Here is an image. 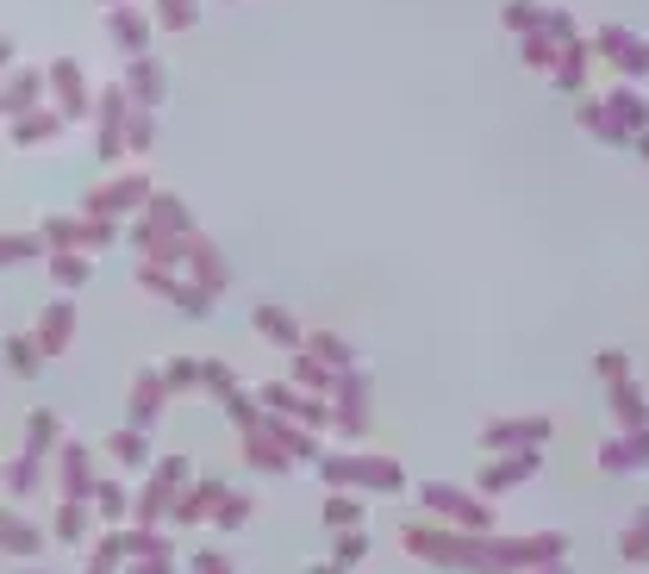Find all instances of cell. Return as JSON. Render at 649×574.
I'll return each mask as SVG.
<instances>
[{
    "label": "cell",
    "instance_id": "1",
    "mask_svg": "<svg viewBox=\"0 0 649 574\" xmlns=\"http://www.w3.org/2000/svg\"><path fill=\"white\" fill-rule=\"evenodd\" d=\"M419 499L431 506V512H444V519L469 524V531H487V506H474V499L462 494V487H444V481H437V487H424Z\"/></svg>",
    "mask_w": 649,
    "mask_h": 574
},
{
    "label": "cell",
    "instance_id": "2",
    "mask_svg": "<svg viewBox=\"0 0 649 574\" xmlns=\"http://www.w3.org/2000/svg\"><path fill=\"white\" fill-rule=\"evenodd\" d=\"M599 469H649V431H644V424L599 449Z\"/></svg>",
    "mask_w": 649,
    "mask_h": 574
},
{
    "label": "cell",
    "instance_id": "3",
    "mask_svg": "<svg viewBox=\"0 0 649 574\" xmlns=\"http://www.w3.org/2000/svg\"><path fill=\"white\" fill-rule=\"evenodd\" d=\"M524 474H537V449H524V456H506L494 469L481 474V494H506V487H519Z\"/></svg>",
    "mask_w": 649,
    "mask_h": 574
},
{
    "label": "cell",
    "instance_id": "4",
    "mask_svg": "<svg viewBox=\"0 0 649 574\" xmlns=\"http://www.w3.org/2000/svg\"><path fill=\"white\" fill-rule=\"evenodd\" d=\"M544 437H549L544 419H512V424H487V437H481V444L506 449V444H544Z\"/></svg>",
    "mask_w": 649,
    "mask_h": 574
},
{
    "label": "cell",
    "instance_id": "5",
    "mask_svg": "<svg viewBox=\"0 0 649 574\" xmlns=\"http://www.w3.org/2000/svg\"><path fill=\"white\" fill-rule=\"evenodd\" d=\"M263 399H269V412H294V419H306V424H324V419H331L319 399H300L294 387H269Z\"/></svg>",
    "mask_w": 649,
    "mask_h": 574
},
{
    "label": "cell",
    "instance_id": "6",
    "mask_svg": "<svg viewBox=\"0 0 649 574\" xmlns=\"http://www.w3.org/2000/svg\"><path fill=\"white\" fill-rule=\"evenodd\" d=\"M356 481H362V487H381V494H399V481H406V474H399V462L369 456V462H356Z\"/></svg>",
    "mask_w": 649,
    "mask_h": 574
},
{
    "label": "cell",
    "instance_id": "7",
    "mask_svg": "<svg viewBox=\"0 0 649 574\" xmlns=\"http://www.w3.org/2000/svg\"><path fill=\"white\" fill-rule=\"evenodd\" d=\"M612 412H619V424L637 431V424H644V394H637L631 381H612Z\"/></svg>",
    "mask_w": 649,
    "mask_h": 574
},
{
    "label": "cell",
    "instance_id": "8",
    "mask_svg": "<svg viewBox=\"0 0 649 574\" xmlns=\"http://www.w3.org/2000/svg\"><path fill=\"white\" fill-rule=\"evenodd\" d=\"M619 549H624V562H649V512L631 519V531L619 537Z\"/></svg>",
    "mask_w": 649,
    "mask_h": 574
},
{
    "label": "cell",
    "instance_id": "9",
    "mask_svg": "<svg viewBox=\"0 0 649 574\" xmlns=\"http://www.w3.org/2000/svg\"><path fill=\"white\" fill-rule=\"evenodd\" d=\"M606 50H612V56H624L631 69H649V50L637 44V38H624V31H606Z\"/></svg>",
    "mask_w": 649,
    "mask_h": 574
},
{
    "label": "cell",
    "instance_id": "10",
    "mask_svg": "<svg viewBox=\"0 0 649 574\" xmlns=\"http://www.w3.org/2000/svg\"><path fill=\"white\" fill-rule=\"evenodd\" d=\"M356 519H362V506H356V499H344V494H338V499H324V524H338V531H349Z\"/></svg>",
    "mask_w": 649,
    "mask_h": 574
},
{
    "label": "cell",
    "instance_id": "11",
    "mask_svg": "<svg viewBox=\"0 0 649 574\" xmlns=\"http://www.w3.org/2000/svg\"><path fill=\"white\" fill-rule=\"evenodd\" d=\"M256 324H263L269 337H281V344H300V331H294V319H288V312H269V306H263V312H256Z\"/></svg>",
    "mask_w": 649,
    "mask_h": 574
},
{
    "label": "cell",
    "instance_id": "12",
    "mask_svg": "<svg viewBox=\"0 0 649 574\" xmlns=\"http://www.w3.org/2000/svg\"><path fill=\"white\" fill-rule=\"evenodd\" d=\"M313 349H319L331 369H344V362H349V344H344V337H313Z\"/></svg>",
    "mask_w": 649,
    "mask_h": 574
},
{
    "label": "cell",
    "instance_id": "13",
    "mask_svg": "<svg viewBox=\"0 0 649 574\" xmlns=\"http://www.w3.org/2000/svg\"><path fill=\"white\" fill-rule=\"evenodd\" d=\"M213 519H219V524H244L250 519V499L244 494H225V506L213 512Z\"/></svg>",
    "mask_w": 649,
    "mask_h": 574
},
{
    "label": "cell",
    "instance_id": "14",
    "mask_svg": "<svg viewBox=\"0 0 649 574\" xmlns=\"http://www.w3.org/2000/svg\"><path fill=\"white\" fill-rule=\"evenodd\" d=\"M113 456H119V462H144V437H131V431L113 437Z\"/></svg>",
    "mask_w": 649,
    "mask_h": 574
},
{
    "label": "cell",
    "instance_id": "15",
    "mask_svg": "<svg viewBox=\"0 0 649 574\" xmlns=\"http://www.w3.org/2000/svg\"><path fill=\"white\" fill-rule=\"evenodd\" d=\"M362 556H369V544H362V537H344V544H338V562H344V569H356Z\"/></svg>",
    "mask_w": 649,
    "mask_h": 574
},
{
    "label": "cell",
    "instance_id": "16",
    "mask_svg": "<svg viewBox=\"0 0 649 574\" xmlns=\"http://www.w3.org/2000/svg\"><path fill=\"white\" fill-rule=\"evenodd\" d=\"M150 412H156V381L144 374V381H138V419H150Z\"/></svg>",
    "mask_w": 649,
    "mask_h": 574
},
{
    "label": "cell",
    "instance_id": "17",
    "mask_svg": "<svg viewBox=\"0 0 649 574\" xmlns=\"http://www.w3.org/2000/svg\"><path fill=\"white\" fill-rule=\"evenodd\" d=\"M194 574H231V562H225V556H213V549H206V556H200V562H194Z\"/></svg>",
    "mask_w": 649,
    "mask_h": 574
},
{
    "label": "cell",
    "instance_id": "18",
    "mask_svg": "<svg viewBox=\"0 0 649 574\" xmlns=\"http://www.w3.org/2000/svg\"><path fill=\"white\" fill-rule=\"evenodd\" d=\"M599 374H606V381H624V356H599Z\"/></svg>",
    "mask_w": 649,
    "mask_h": 574
},
{
    "label": "cell",
    "instance_id": "19",
    "mask_svg": "<svg viewBox=\"0 0 649 574\" xmlns=\"http://www.w3.org/2000/svg\"><path fill=\"white\" fill-rule=\"evenodd\" d=\"M131 574H175L169 562H144V569H131Z\"/></svg>",
    "mask_w": 649,
    "mask_h": 574
},
{
    "label": "cell",
    "instance_id": "20",
    "mask_svg": "<svg viewBox=\"0 0 649 574\" xmlns=\"http://www.w3.org/2000/svg\"><path fill=\"white\" fill-rule=\"evenodd\" d=\"M544 574H569V569H562V562H544Z\"/></svg>",
    "mask_w": 649,
    "mask_h": 574
},
{
    "label": "cell",
    "instance_id": "21",
    "mask_svg": "<svg viewBox=\"0 0 649 574\" xmlns=\"http://www.w3.org/2000/svg\"><path fill=\"white\" fill-rule=\"evenodd\" d=\"M313 574H338V569H313Z\"/></svg>",
    "mask_w": 649,
    "mask_h": 574
}]
</instances>
